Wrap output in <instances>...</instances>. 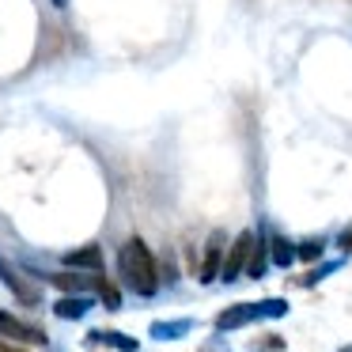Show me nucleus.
I'll list each match as a JSON object with an SVG mask.
<instances>
[{
    "label": "nucleus",
    "mask_w": 352,
    "mask_h": 352,
    "mask_svg": "<svg viewBox=\"0 0 352 352\" xmlns=\"http://www.w3.org/2000/svg\"><path fill=\"white\" fill-rule=\"evenodd\" d=\"M193 329L190 318H178V322H155L152 326V337L155 341H175V337H186Z\"/></svg>",
    "instance_id": "9d476101"
},
{
    "label": "nucleus",
    "mask_w": 352,
    "mask_h": 352,
    "mask_svg": "<svg viewBox=\"0 0 352 352\" xmlns=\"http://www.w3.org/2000/svg\"><path fill=\"white\" fill-rule=\"evenodd\" d=\"M87 344H110V349H122V352H137V341L125 333H87Z\"/></svg>",
    "instance_id": "f8f14e48"
},
{
    "label": "nucleus",
    "mask_w": 352,
    "mask_h": 352,
    "mask_svg": "<svg viewBox=\"0 0 352 352\" xmlns=\"http://www.w3.org/2000/svg\"><path fill=\"white\" fill-rule=\"evenodd\" d=\"M296 258H303V261H314V258H322V239H311V243L296 246Z\"/></svg>",
    "instance_id": "2eb2a0df"
},
{
    "label": "nucleus",
    "mask_w": 352,
    "mask_h": 352,
    "mask_svg": "<svg viewBox=\"0 0 352 352\" xmlns=\"http://www.w3.org/2000/svg\"><path fill=\"white\" fill-rule=\"evenodd\" d=\"M0 280L8 284V288H12V296H16L19 303H27V307H34V303L42 299V296H38V288H34V284H27L23 276H19V273H16V269H12L4 258H0Z\"/></svg>",
    "instance_id": "20e7f679"
},
{
    "label": "nucleus",
    "mask_w": 352,
    "mask_h": 352,
    "mask_svg": "<svg viewBox=\"0 0 352 352\" xmlns=\"http://www.w3.org/2000/svg\"><path fill=\"white\" fill-rule=\"evenodd\" d=\"M87 311H91V299H84V296H69V299H61V303L54 307L57 318H84Z\"/></svg>",
    "instance_id": "9b49d317"
},
{
    "label": "nucleus",
    "mask_w": 352,
    "mask_h": 352,
    "mask_svg": "<svg viewBox=\"0 0 352 352\" xmlns=\"http://www.w3.org/2000/svg\"><path fill=\"white\" fill-rule=\"evenodd\" d=\"M50 284H57L61 292H87L99 284V273L95 276H84V273H54L50 276Z\"/></svg>",
    "instance_id": "6e6552de"
},
{
    "label": "nucleus",
    "mask_w": 352,
    "mask_h": 352,
    "mask_svg": "<svg viewBox=\"0 0 352 352\" xmlns=\"http://www.w3.org/2000/svg\"><path fill=\"white\" fill-rule=\"evenodd\" d=\"M341 352H352V349H341Z\"/></svg>",
    "instance_id": "aec40b11"
},
{
    "label": "nucleus",
    "mask_w": 352,
    "mask_h": 352,
    "mask_svg": "<svg viewBox=\"0 0 352 352\" xmlns=\"http://www.w3.org/2000/svg\"><path fill=\"white\" fill-rule=\"evenodd\" d=\"M269 246H273V261L276 265H292V261H296V246L288 243V239H269Z\"/></svg>",
    "instance_id": "ddd939ff"
},
{
    "label": "nucleus",
    "mask_w": 352,
    "mask_h": 352,
    "mask_svg": "<svg viewBox=\"0 0 352 352\" xmlns=\"http://www.w3.org/2000/svg\"><path fill=\"white\" fill-rule=\"evenodd\" d=\"M284 311H288L284 299H265V303H261V318H280Z\"/></svg>",
    "instance_id": "dca6fc26"
},
{
    "label": "nucleus",
    "mask_w": 352,
    "mask_h": 352,
    "mask_svg": "<svg viewBox=\"0 0 352 352\" xmlns=\"http://www.w3.org/2000/svg\"><path fill=\"white\" fill-rule=\"evenodd\" d=\"M254 318H261V303H239V307H228V311L216 318V329L228 333V329H239V326H246V322H254Z\"/></svg>",
    "instance_id": "39448f33"
},
{
    "label": "nucleus",
    "mask_w": 352,
    "mask_h": 352,
    "mask_svg": "<svg viewBox=\"0 0 352 352\" xmlns=\"http://www.w3.org/2000/svg\"><path fill=\"white\" fill-rule=\"evenodd\" d=\"M118 265H122V276L137 296H155L160 288V273H155V258L140 239H129L118 254Z\"/></svg>",
    "instance_id": "f257e3e1"
},
{
    "label": "nucleus",
    "mask_w": 352,
    "mask_h": 352,
    "mask_svg": "<svg viewBox=\"0 0 352 352\" xmlns=\"http://www.w3.org/2000/svg\"><path fill=\"white\" fill-rule=\"evenodd\" d=\"M54 4H65V0H54Z\"/></svg>",
    "instance_id": "6ab92c4d"
},
{
    "label": "nucleus",
    "mask_w": 352,
    "mask_h": 352,
    "mask_svg": "<svg viewBox=\"0 0 352 352\" xmlns=\"http://www.w3.org/2000/svg\"><path fill=\"white\" fill-rule=\"evenodd\" d=\"M65 265H69V269H91V273H99V269H102V250H99V246L72 250V254H65Z\"/></svg>",
    "instance_id": "0eeeda50"
},
{
    "label": "nucleus",
    "mask_w": 352,
    "mask_h": 352,
    "mask_svg": "<svg viewBox=\"0 0 352 352\" xmlns=\"http://www.w3.org/2000/svg\"><path fill=\"white\" fill-rule=\"evenodd\" d=\"M95 288H99V296H102V307H110V311H118V307H122V292H118L110 280H102V276H99V284H95Z\"/></svg>",
    "instance_id": "4468645a"
},
{
    "label": "nucleus",
    "mask_w": 352,
    "mask_h": 352,
    "mask_svg": "<svg viewBox=\"0 0 352 352\" xmlns=\"http://www.w3.org/2000/svg\"><path fill=\"white\" fill-rule=\"evenodd\" d=\"M0 337H8V341H23V344H46V333L38 326H27L19 322L16 314L0 311Z\"/></svg>",
    "instance_id": "7ed1b4c3"
},
{
    "label": "nucleus",
    "mask_w": 352,
    "mask_h": 352,
    "mask_svg": "<svg viewBox=\"0 0 352 352\" xmlns=\"http://www.w3.org/2000/svg\"><path fill=\"white\" fill-rule=\"evenodd\" d=\"M250 246H254V235H250V231H243V235L235 239V246H231V250L223 254V261H220V276H223L228 284H231V280H235V276L246 269V258H250Z\"/></svg>",
    "instance_id": "f03ea898"
},
{
    "label": "nucleus",
    "mask_w": 352,
    "mask_h": 352,
    "mask_svg": "<svg viewBox=\"0 0 352 352\" xmlns=\"http://www.w3.org/2000/svg\"><path fill=\"white\" fill-rule=\"evenodd\" d=\"M269 239H261V243H254L250 246V258H246V273L254 276V280H261L265 276V269H269Z\"/></svg>",
    "instance_id": "1a4fd4ad"
},
{
    "label": "nucleus",
    "mask_w": 352,
    "mask_h": 352,
    "mask_svg": "<svg viewBox=\"0 0 352 352\" xmlns=\"http://www.w3.org/2000/svg\"><path fill=\"white\" fill-rule=\"evenodd\" d=\"M341 250H352V231H344V235H341Z\"/></svg>",
    "instance_id": "f3484780"
},
{
    "label": "nucleus",
    "mask_w": 352,
    "mask_h": 352,
    "mask_svg": "<svg viewBox=\"0 0 352 352\" xmlns=\"http://www.w3.org/2000/svg\"><path fill=\"white\" fill-rule=\"evenodd\" d=\"M220 261H223V235H212L208 239V250H205V261H201V284L220 276Z\"/></svg>",
    "instance_id": "423d86ee"
},
{
    "label": "nucleus",
    "mask_w": 352,
    "mask_h": 352,
    "mask_svg": "<svg viewBox=\"0 0 352 352\" xmlns=\"http://www.w3.org/2000/svg\"><path fill=\"white\" fill-rule=\"evenodd\" d=\"M0 352H19V349H8V344H0Z\"/></svg>",
    "instance_id": "a211bd4d"
}]
</instances>
